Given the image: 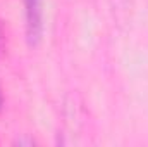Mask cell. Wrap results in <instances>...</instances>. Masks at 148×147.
<instances>
[{
    "mask_svg": "<svg viewBox=\"0 0 148 147\" xmlns=\"http://www.w3.org/2000/svg\"><path fill=\"white\" fill-rule=\"evenodd\" d=\"M26 17V42L36 47L43 37V0H24Z\"/></svg>",
    "mask_w": 148,
    "mask_h": 147,
    "instance_id": "1",
    "label": "cell"
},
{
    "mask_svg": "<svg viewBox=\"0 0 148 147\" xmlns=\"http://www.w3.org/2000/svg\"><path fill=\"white\" fill-rule=\"evenodd\" d=\"M16 144H17V146H24V144H26V146H33V144H35V140H26V139H21V140H16Z\"/></svg>",
    "mask_w": 148,
    "mask_h": 147,
    "instance_id": "2",
    "label": "cell"
},
{
    "mask_svg": "<svg viewBox=\"0 0 148 147\" xmlns=\"http://www.w3.org/2000/svg\"><path fill=\"white\" fill-rule=\"evenodd\" d=\"M3 50H5V40H3V35L0 31V57L3 55Z\"/></svg>",
    "mask_w": 148,
    "mask_h": 147,
    "instance_id": "3",
    "label": "cell"
},
{
    "mask_svg": "<svg viewBox=\"0 0 148 147\" xmlns=\"http://www.w3.org/2000/svg\"><path fill=\"white\" fill-rule=\"evenodd\" d=\"M3 107V97H2V92H0V109Z\"/></svg>",
    "mask_w": 148,
    "mask_h": 147,
    "instance_id": "4",
    "label": "cell"
}]
</instances>
